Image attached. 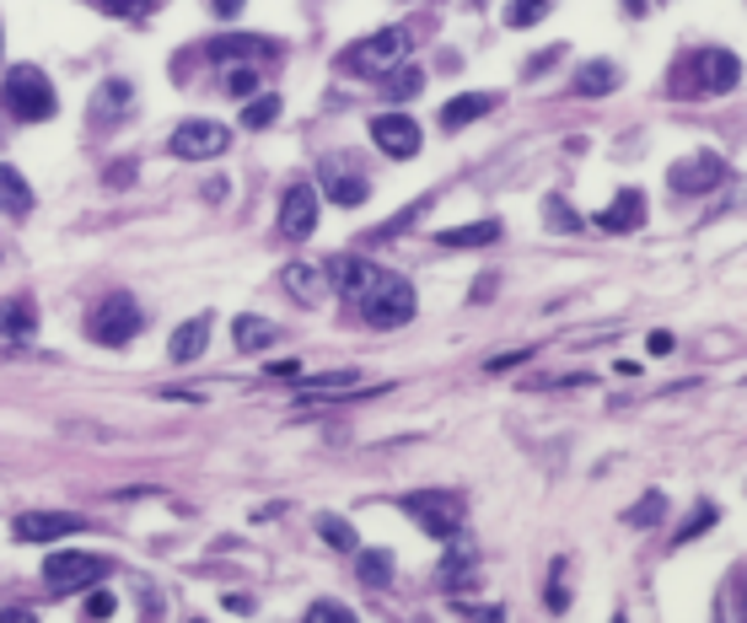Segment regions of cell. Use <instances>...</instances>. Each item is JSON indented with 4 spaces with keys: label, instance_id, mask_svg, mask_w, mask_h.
<instances>
[{
    "label": "cell",
    "instance_id": "6da1fadb",
    "mask_svg": "<svg viewBox=\"0 0 747 623\" xmlns=\"http://www.w3.org/2000/svg\"><path fill=\"white\" fill-rule=\"evenodd\" d=\"M0 108L16 119V125H44L55 119V81L38 70V64H11L5 81H0Z\"/></svg>",
    "mask_w": 747,
    "mask_h": 623
},
{
    "label": "cell",
    "instance_id": "3957f363",
    "mask_svg": "<svg viewBox=\"0 0 747 623\" xmlns=\"http://www.w3.org/2000/svg\"><path fill=\"white\" fill-rule=\"evenodd\" d=\"M398 510H404L409 521H420V527H425V538H436V543H452V538L463 532V516H468L463 495H452V490H420V495H398Z\"/></svg>",
    "mask_w": 747,
    "mask_h": 623
},
{
    "label": "cell",
    "instance_id": "f35d334b",
    "mask_svg": "<svg viewBox=\"0 0 747 623\" xmlns=\"http://www.w3.org/2000/svg\"><path fill=\"white\" fill-rule=\"evenodd\" d=\"M302 623H361V619H355V613H350L345 602H312L307 619H302Z\"/></svg>",
    "mask_w": 747,
    "mask_h": 623
},
{
    "label": "cell",
    "instance_id": "ab89813d",
    "mask_svg": "<svg viewBox=\"0 0 747 623\" xmlns=\"http://www.w3.org/2000/svg\"><path fill=\"white\" fill-rule=\"evenodd\" d=\"M715 516H721L715 505H699V510H693V516H688V521H684V532H678L673 543H693V538H699L704 527H715Z\"/></svg>",
    "mask_w": 747,
    "mask_h": 623
},
{
    "label": "cell",
    "instance_id": "cb8c5ba5",
    "mask_svg": "<svg viewBox=\"0 0 747 623\" xmlns=\"http://www.w3.org/2000/svg\"><path fill=\"white\" fill-rule=\"evenodd\" d=\"M436 243H441V248H490V243H500V221H474V226H452V232H441Z\"/></svg>",
    "mask_w": 747,
    "mask_h": 623
},
{
    "label": "cell",
    "instance_id": "74e56055",
    "mask_svg": "<svg viewBox=\"0 0 747 623\" xmlns=\"http://www.w3.org/2000/svg\"><path fill=\"white\" fill-rule=\"evenodd\" d=\"M135 597H140V619L162 623V591H156L151 580H140V575H135Z\"/></svg>",
    "mask_w": 747,
    "mask_h": 623
},
{
    "label": "cell",
    "instance_id": "4dcf8cb0",
    "mask_svg": "<svg viewBox=\"0 0 747 623\" xmlns=\"http://www.w3.org/2000/svg\"><path fill=\"white\" fill-rule=\"evenodd\" d=\"M355 569H361V580H366V586H387V580H393V554L366 549V554H355Z\"/></svg>",
    "mask_w": 747,
    "mask_h": 623
},
{
    "label": "cell",
    "instance_id": "8992f818",
    "mask_svg": "<svg viewBox=\"0 0 747 623\" xmlns=\"http://www.w3.org/2000/svg\"><path fill=\"white\" fill-rule=\"evenodd\" d=\"M108 575V560L103 554H81V549H65V554H49L44 564V580L55 597H70V591H86Z\"/></svg>",
    "mask_w": 747,
    "mask_h": 623
},
{
    "label": "cell",
    "instance_id": "816d5d0a",
    "mask_svg": "<svg viewBox=\"0 0 747 623\" xmlns=\"http://www.w3.org/2000/svg\"><path fill=\"white\" fill-rule=\"evenodd\" d=\"M614 623H629V619H623V613H619V619H614Z\"/></svg>",
    "mask_w": 747,
    "mask_h": 623
},
{
    "label": "cell",
    "instance_id": "f1b7e54d",
    "mask_svg": "<svg viewBox=\"0 0 747 623\" xmlns=\"http://www.w3.org/2000/svg\"><path fill=\"white\" fill-rule=\"evenodd\" d=\"M237 350H269L275 344V322H264V317H237Z\"/></svg>",
    "mask_w": 747,
    "mask_h": 623
},
{
    "label": "cell",
    "instance_id": "484cf974",
    "mask_svg": "<svg viewBox=\"0 0 747 623\" xmlns=\"http://www.w3.org/2000/svg\"><path fill=\"white\" fill-rule=\"evenodd\" d=\"M38 328V312L27 296H11V302H0V333H11V339H22V333H33Z\"/></svg>",
    "mask_w": 747,
    "mask_h": 623
},
{
    "label": "cell",
    "instance_id": "e575fe53",
    "mask_svg": "<svg viewBox=\"0 0 747 623\" xmlns=\"http://www.w3.org/2000/svg\"><path fill=\"white\" fill-rule=\"evenodd\" d=\"M108 16H125V22H140V16H151L162 0H97Z\"/></svg>",
    "mask_w": 747,
    "mask_h": 623
},
{
    "label": "cell",
    "instance_id": "ba28073f",
    "mask_svg": "<svg viewBox=\"0 0 747 623\" xmlns=\"http://www.w3.org/2000/svg\"><path fill=\"white\" fill-rule=\"evenodd\" d=\"M317 184H323V193L334 199V204H366V193H372V184H366V173L350 162V156H323L317 162Z\"/></svg>",
    "mask_w": 747,
    "mask_h": 623
},
{
    "label": "cell",
    "instance_id": "5b68a950",
    "mask_svg": "<svg viewBox=\"0 0 747 623\" xmlns=\"http://www.w3.org/2000/svg\"><path fill=\"white\" fill-rule=\"evenodd\" d=\"M135 333H140V307H135V296H125V291H108V296L92 307V317H86V339L103 344V350H119Z\"/></svg>",
    "mask_w": 747,
    "mask_h": 623
},
{
    "label": "cell",
    "instance_id": "1f68e13d",
    "mask_svg": "<svg viewBox=\"0 0 747 623\" xmlns=\"http://www.w3.org/2000/svg\"><path fill=\"white\" fill-rule=\"evenodd\" d=\"M549 5H555V0H511V5H505V22H511V27H533V22L549 16Z\"/></svg>",
    "mask_w": 747,
    "mask_h": 623
},
{
    "label": "cell",
    "instance_id": "44dd1931",
    "mask_svg": "<svg viewBox=\"0 0 747 623\" xmlns=\"http://www.w3.org/2000/svg\"><path fill=\"white\" fill-rule=\"evenodd\" d=\"M285 291L302 302V307H317L323 296H328V280H323V269H312V263H285Z\"/></svg>",
    "mask_w": 747,
    "mask_h": 623
},
{
    "label": "cell",
    "instance_id": "2e32d148",
    "mask_svg": "<svg viewBox=\"0 0 747 623\" xmlns=\"http://www.w3.org/2000/svg\"><path fill=\"white\" fill-rule=\"evenodd\" d=\"M129 103H135V86H129L125 75H108V81L92 92V125H97V129H114L129 114Z\"/></svg>",
    "mask_w": 747,
    "mask_h": 623
},
{
    "label": "cell",
    "instance_id": "b9f144b4",
    "mask_svg": "<svg viewBox=\"0 0 747 623\" xmlns=\"http://www.w3.org/2000/svg\"><path fill=\"white\" fill-rule=\"evenodd\" d=\"M522 361H533V350H511V355H495V361H485V372H511V366H522Z\"/></svg>",
    "mask_w": 747,
    "mask_h": 623
},
{
    "label": "cell",
    "instance_id": "52a82bcc",
    "mask_svg": "<svg viewBox=\"0 0 747 623\" xmlns=\"http://www.w3.org/2000/svg\"><path fill=\"white\" fill-rule=\"evenodd\" d=\"M226 145H232V129L215 119H184L167 140V151L184 162H215V156H226Z\"/></svg>",
    "mask_w": 747,
    "mask_h": 623
},
{
    "label": "cell",
    "instance_id": "d590c367",
    "mask_svg": "<svg viewBox=\"0 0 747 623\" xmlns=\"http://www.w3.org/2000/svg\"><path fill=\"white\" fill-rule=\"evenodd\" d=\"M425 204H431V199H415V204H409V210H404V215H393V221H387V226H376L372 237H376V243H387V237H398V232H404V226H415V221H420V215H425Z\"/></svg>",
    "mask_w": 747,
    "mask_h": 623
},
{
    "label": "cell",
    "instance_id": "9c48e42d",
    "mask_svg": "<svg viewBox=\"0 0 747 623\" xmlns=\"http://www.w3.org/2000/svg\"><path fill=\"white\" fill-rule=\"evenodd\" d=\"M11 532H16V543H55V538L86 532V521L75 510H27V516L11 521Z\"/></svg>",
    "mask_w": 747,
    "mask_h": 623
},
{
    "label": "cell",
    "instance_id": "30bf717a",
    "mask_svg": "<svg viewBox=\"0 0 747 623\" xmlns=\"http://www.w3.org/2000/svg\"><path fill=\"white\" fill-rule=\"evenodd\" d=\"M667 184H673V193H710V188L726 184V162L715 151H693L684 162H673Z\"/></svg>",
    "mask_w": 747,
    "mask_h": 623
},
{
    "label": "cell",
    "instance_id": "836d02e7",
    "mask_svg": "<svg viewBox=\"0 0 747 623\" xmlns=\"http://www.w3.org/2000/svg\"><path fill=\"white\" fill-rule=\"evenodd\" d=\"M221 86H226V97H253V86H258V64H226Z\"/></svg>",
    "mask_w": 747,
    "mask_h": 623
},
{
    "label": "cell",
    "instance_id": "7c38bea8",
    "mask_svg": "<svg viewBox=\"0 0 747 623\" xmlns=\"http://www.w3.org/2000/svg\"><path fill=\"white\" fill-rule=\"evenodd\" d=\"M323 274H328V285H334L345 302H355V307H361V296L376 285V274H382V269H376V263H366V258H355V252H339V258H328V269H323Z\"/></svg>",
    "mask_w": 747,
    "mask_h": 623
},
{
    "label": "cell",
    "instance_id": "9a60e30c",
    "mask_svg": "<svg viewBox=\"0 0 747 623\" xmlns=\"http://www.w3.org/2000/svg\"><path fill=\"white\" fill-rule=\"evenodd\" d=\"M280 44L269 38H253V33H226V38H210V60L215 64H253V60H275Z\"/></svg>",
    "mask_w": 747,
    "mask_h": 623
},
{
    "label": "cell",
    "instance_id": "7402d4cb",
    "mask_svg": "<svg viewBox=\"0 0 747 623\" xmlns=\"http://www.w3.org/2000/svg\"><path fill=\"white\" fill-rule=\"evenodd\" d=\"M619 81H623V70L614 60H586L581 70H575V81H570V86H575L581 97H603V92H614Z\"/></svg>",
    "mask_w": 747,
    "mask_h": 623
},
{
    "label": "cell",
    "instance_id": "8d00e7d4",
    "mask_svg": "<svg viewBox=\"0 0 747 623\" xmlns=\"http://www.w3.org/2000/svg\"><path fill=\"white\" fill-rule=\"evenodd\" d=\"M544 215H549V226H560V232H581V215L564 204L560 193H549V199H544Z\"/></svg>",
    "mask_w": 747,
    "mask_h": 623
},
{
    "label": "cell",
    "instance_id": "f6af8a7d",
    "mask_svg": "<svg viewBox=\"0 0 747 623\" xmlns=\"http://www.w3.org/2000/svg\"><path fill=\"white\" fill-rule=\"evenodd\" d=\"M560 60V49H549V55H538V60L527 64V75H544V70H549V64Z\"/></svg>",
    "mask_w": 747,
    "mask_h": 623
},
{
    "label": "cell",
    "instance_id": "4316f807",
    "mask_svg": "<svg viewBox=\"0 0 747 623\" xmlns=\"http://www.w3.org/2000/svg\"><path fill=\"white\" fill-rule=\"evenodd\" d=\"M420 86H425V70H420V64H398V70L382 75V92H387L393 103H409Z\"/></svg>",
    "mask_w": 747,
    "mask_h": 623
},
{
    "label": "cell",
    "instance_id": "bcb514c9",
    "mask_svg": "<svg viewBox=\"0 0 747 623\" xmlns=\"http://www.w3.org/2000/svg\"><path fill=\"white\" fill-rule=\"evenodd\" d=\"M269 372H275V376H296V381H302V361H275Z\"/></svg>",
    "mask_w": 747,
    "mask_h": 623
},
{
    "label": "cell",
    "instance_id": "d4e9b609",
    "mask_svg": "<svg viewBox=\"0 0 747 623\" xmlns=\"http://www.w3.org/2000/svg\"><path fill=\"white\" fill-rule=\"evenodd\" d=\"M317 532H323V543H328V549H339V554H361V538H355V527H350L345 516L323 510V516H317Z\"/></svg>",
    "mask_w": 747,
    "mask_h": 623
},
{
    "label": "cell",
    "instance_id": "ee69618b",
    "mask_svg": "<svg viewBox=\"0 0 747 623\" xmlns=\"http://www.w3.org/2000/svg\"><path fill=\"white\" fill-rule=\"evenodd\" d=\"M463 613H468L474 623H500V619H505L500 608H463Z\"/></svg>",
    "mask_w": 747,
    "mask_h": 623
},
{
    "label": "cell",
    "instance_id": "4fadbf2b",
    "mask_svg": "<svg viewBox=\"0 0 747 623\" xmlns=\"http://www.w3.org/2000/svg\"><path fill=\"white\" fill-rule=\"evenodd\" d=\"M372 140H376V151H387L393 162H409V156L420 151V125H415L409 114H376Z\"/></svg>",
    "mask_w": 747,
    "mask_h": 623
},
{
    "label": "cell",
    "instance_id": "7dc6e473",
    "mask_svg": "<svg viewBox=\"0 0 747 623\" xmlns=\"http://www.w3.org/2000/svg\"><path fill=\"white\" fill-rule=\"evenodd\" d=\"M0 623H38V619H33L27 608H5V613H0Z\"/></svg>",
    "mask_w": 747,
    "mask_h": 623
},
{
    "label": "cell",
    "instance_id": "d6a6232c",
    "mask_svg": "<svg viewBox=\"0 0 747 623\" xmlns=\"http://www.w3.org/2000/svg\"><path fill=\"white\" fill-rule=\"evenodd\" d=\"M280 119V97H248L243 108V129H269Z\"/></svg>",
    "mask_w": 747,
    "mask_h": 623
},
{
    "label": "cell",
    "instance_id": "d6986e66",
    "mask_svg": "<svg viewBox=\"0 0 747 623\" xmlns=\"http://www.w3.org/2000/svg\"><path fill=\"white\" fill-rule=\"evenodd\" d=\"M210 322H215V317H188L184 328H178V333L167 339V355H173L178 366H188V361H199V355L210 350Z\"/></svg>",
    "mask_w": 747,
    "mask_h": 623
},
{
    "label": "cell",
    "instance_id": "60d3db41",
    "mask_svg": "<svg viewBox=\"0 0 747 623\" xmlns=\"http://www.w3.org/2000/svg\"><path fill=\"white\" fill-rule=\"evenodd\" d=\"M564 564H555V580H549V591H544V602H549V608H555V613H564V608H570V597H564Z\"/></svg>",
    "mask_w": 747,
    "mask_h": 623
},
{
    "label": "cell",
    "instance_id": "7bdbcfd3",
    "mask_svg": "<svg viewBox=\"0 0 747 623\" xmlns=\"http://www.w3.org/2000/svg\"><path fill=\"white\" fill-rule=\"evenodd\" d=\"M108 613H114V597H108V591H92V597H86V619H108Z\"/></svg>",
    "mask_w": 747,
    "mask_h": 623
},
{
    "label": "cell",
    "instance_id": "83f0119b",
    "mask_svg": "<svg viewBox=\"0 0 747 623\" xmlns=\"http://www.w3.org/2000/svg\"><path fill=\"white\" fill-rule=\"evenodd\" d=\"M328 392H361V372H328L302 381V398H328Z\"/></svg>",
    "mask_w": 747,
    "mask_h": 623
},
{
    "label": "cell",
    "instance_id": "277c9868",
    "mask_svg": "<svg viewBox=\"0 0 747 623\" xmlns=\"http://www.w3.org/2000/svg\"><path fill=\"white\" fill-rule=\"evenodd\" d=\"M361 317L372 322V328H404L409 317H415V285L404 280V274H376V285L361 296Z\"/></svg>",
    "mask_w": 747,
    "mask_h": 623
},
{
    "label": "cell",
    "instance_id": "8fae6325",
    "mask_svg": "<svg viewBox=\"0 0 747 623\" xmlns=\"http://www.w3.org/2000/svg\"><path fill=\"white\" fill-rule=\"evenodd\" d=\"M317 232V188L312 184H291L280 199V237L285 243H302Z\"/></svg>",
    "mask_w": 747,
    "mask_h": 623
},
{
    "label": "cell",
    "instance_id": "c3c4849f",
    "mask_svg": "<svg viewBox=\"0 0 747 623\" xmlns=\"http://www.w3.org/2000/svg\"><path fill=\"white\" fill-rule=\"evenodd\" d=\"M673 350V333H651V355H667Z\"/></svg>",
    "mask_w": 747,
    "mask_h": 623
},
{
    "label": "cell",
    "instance_id": "603a6c76",
    "mask_svg": "<svg viewBox=\"0 0 747 623\" xmlns=\"http://www.w3.org/2000/svg\"><path fill=\"white\" fill-rule=\"evenodd\" d=\"M0 210L16 215V221L33 215V188H27V178H22L16 167H5V162H0Z\"/></svg>",
    "mask_w": 747,
    "mask_h": 623
},
{
    "label": "cell",
    "instance_id": "f907efd6",
    "mask_svg": "<svg viewBox=\"0 0 747 623\" xmlns=\"http://www.w3.org/2000/svg\"><path fill=\"white\" fill-rule=\"evenodd\" d=\"M737 602H743V623H747V580L737 586Z\"/></svg>",
    "mask_w": 747,
    "mask_h": 623
},
{
    "label": "cell",
    "instance_id": "ffe728a7",
    "mask_svg": "<svg viewBox=\"0 0 747 623\" xmlns=\"http://www.w3.org/2000/svg\"><path fill=\"white\" fill-rule=\"evenodd\" d=\"M474 560H479V554H474V543L457 532V538L446 543V560H441V586H446V591L474 586V580H468V575H474Z\"/></svg>",
    "mask_w": 747,
    "mask_h": 623
},
{
    "label": "cell",
    "instance_id": "e0dca14e",
    "mask_svg": "<svg viewBox=\"0 0 747 623\" xmlns=\"http://www.w3.org/2000/svg\"><path fill=\"white\" fill-rule=\"evenodd\" d=\"M597 226H603V232H614V237H623V232H640V226H645V193H640V188H623L619 199L597 215Z\"/></svg>",
    "mask_w": 747,
    "mask_h": 623
},
{
    "label": "cell",
    "instance_id": "7a4b0ae2",
    "mask_svg": "<svg viewBox=\"0 0 747 623\" xmlns=\"http://www.w3.org/2000/svg\"><path fill=\"white\" fill-rule=\"evenodd\" d=\"M409 44H415V33H409V27H382V33H372V38L350 44V49L339 55V70H345V75L382 81L387 70H398V64L409 60Z\"/></svg>",
    "mask_w": 747,
    "mask_h": 623
},
{
    "label": "cell",
    "instance_id": "f546056e",
    "mask_svg": "<svg viewBox=\"0 0 747 623\" xmlns=\"http://www.w3.org/2000/svg\"><path fill=\"white\" fill-rule=\"evenodd\" d=\"M662 516H667V495H662V490H651L645 499H634V505L623 510V521H629V527H656Z\"/></svg>",
    "mask_w": 747,
    "mask_h": 623
},
{
    "label": "cell",
    "instance_id": "ac0fdd59",
    "mask_svg": "<svg viewBox=\"0 0 747 623\" xmlns=\"http://www.w3.org/2000/svg\"><path fill=\"white\" fill-rule=\"evenodd\" d=\"M490 108H500L495 92H463V97H452V103L441 108V129L452 134V129H463V125H474V119H485Z\"/></svg>",
    "mask_w": 747,
    "mask_h": 623
},
{
    "label": "cell",
    "instance_id": "5bb4252c",
    "mask_svg": "<svg viewBox=\"0 0 747 623\" xmlns=\"http://www.w3.org/2000/svg\"><path fill=\"white\" fill-rule=\"evenodd\" d=\"M693 75H699V92H732L743 81V60L732 49H699Z\"/></svg>",
    "mask_w": 747,
    "mask_h": 623
},
{
    "label": "cell",
    "instance_id": "681fc988",
    "mask_svg": "<svg viewBox=\"0 0 747 623\" xmlns=\"http://www.w3.org/2000/svg\"><path fill=\"white\" fill-rule=\"evenodd\" d=\"M215 11H221V16H237V11H243V0H215Z\"/></svg>",
    "mask_w": 747,
    "mask_h": 623
}]
</instances>
